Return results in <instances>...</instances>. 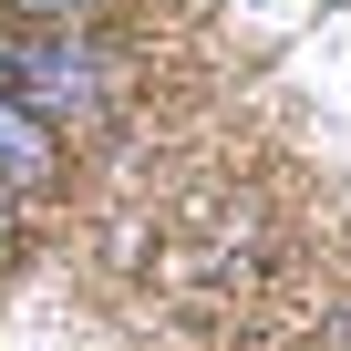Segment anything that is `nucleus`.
I'll list each match as a JSON object with an SVG mask.
<instances>
[{
  "mask_svg": "<svg viewBox=\"0 0 351 351\" xmlns=\"http://www.w3.org/2000/svg\"><path fill=\"white\" fill-rule=\"evenodd\" d=\"M0 83H11L42 124H104V104H114V52H104L93 32H73V21H32V32L0 42Z\"/></svg>",
  "mask_w": 351,
  "mask_h": 351,
  "instance_id": "obj_1",
  "label": "nucleus"
},
{
  "mask_svg": "<svg viewBox=\"0 0 351 351\" xmlns=\"http://www.w3.org/2000/svg\"><path fill=\"white\" fill-rule=\"evenodd\" d=\"M52 134L62 124H42L11 83H0V186H42V176H52Z\"/></svg>",
  "mask_w": 351,
  "mask_h": 351,
  "instance_id": "obj_2",
  "label": "nucleus"
},
{
  "mask_svg": "<svg viewBox=\"0 0 351 351\" xmlns=\"http://www.w3.org/2000/svg\"><path fill=\"white\" fill-rule=\"evenodd\" d=\"M11 11H32V21H83L93 0H11Z\"/></svg>",
  "mask_w": 351,
  "mask_h": 351,
  "instance_id": "obj_3",
  "label": "nucleus"
}]
</instances>
